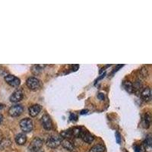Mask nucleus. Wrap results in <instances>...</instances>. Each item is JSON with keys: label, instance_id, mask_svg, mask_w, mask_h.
<instances>
[{"label": "nucleus", "instance_id": "1", "mask_svg": "<svg viewBox=\"0 0 152 152\" xmlns=\"http://www.w3.org/2000/svg\"><path fill=\"white\" fill-rule=\"evenodd\" d=\"M20 127L24 133L31 132L34 129V123L30 118H24L20 121Z\"/></svg>", "mask_w": 152, "mask_h": 152}, {"label": "nucleus", "instance_id": "2", "mask_svg": "<svg viewBox=\"0 0 152 152\" xmlns=\"http://www.w3.org/2000/svg\"><path fill=\"white\" fill-rule=\"evenodd\" d=\"M43 141L40 138H34L28 146L30 152H38L43 147Z\"/></svg>", "mask_w": 152, "mask_h": 152}, {"label": "nucleus", "instance_id": "3", "mask_svg": "<svg viewBox=\"0 0 152 152\" xmlns=\"http://www.w3.org/2000/svg\"><path fill=\"white\" fill-rule=\"evenodd\" d=\"M26 85L30 90L37 91L40 88V81L35 77H30L27 79Z\"/></svg>", "mask_w": 152, "mask_h": 152}, {"label": "nucleus", "instance_id": "4", "mask_svg": "<svg viewBox=\"0 0 152 152\" xmlns=\"http://www.w3.org/2000/svg\"><path fill=\"white\" fill-rule=\"evenodd\" d=\"M61 141H62V138L59 136L51 135V136L47 138L46 144H47V147L50 148H56L60 145Z\"/></svg>", "mask_w": 152, "mask_h": 152}, {"label": "nucleus", "instance_id": "5", "mask_svg": "<svg viewBox=\"0 0 152 152\" xmlns=\"http://www.w3.org/2000/svg\"><path fill=\"white\" fill-rule=\"evenodd\" d=\"M5 81H6V83L8 85L12 87H14V88L18 87L20 85V83H21V80L16 76L13 75H8L5 76Z\"/></svg>", "mask_w": 152, "mask_h": 152}, {"label": "nucleus", "instance_id": "6", "mask_svg": "<svg viewBox=\"0 0 152 152\" xmlns=\"http://www.w3.org/2000/svg\"><path fill=\"white\" fill-rule=\"evenodd\" d=\"M24 111V107L21 105H15L12 106L9 108V114L12 117H16V116H20Z\"/></svg>", "mask_w": 152, "mask_h": 152}, {"label": "nucleus", "instance_id": "7", "mask_svg": "<svg viewBox=\"0 0 152 152\" xmlns=\"http://www.w3.org/2000/svg\"><path fill=\"white\" fill-rule=\"evenodd\" d=\"M41 124L46 130H51L53 129L52 119L47 114H44L41 117Z\"/></svg>", "mask_w": 152, "mask_h": 152}, {"label": "nucleus", "instance_id": "8", "mask_svg": "<svg viewBox=\"0 0 152 152\" xmlns=\"http://www.w3.org/2000/svg\"><path fill=\"white\" fill-rule=\"evenodd\" d=\"M23 97H24V93L22 90H17L11 95L9 100L12 103H18L22 100Z\"/></svg>", "mask_w": 152, "mask_h": 152}, {"label": "nucleus", "instance_id": "9", "mask_svg": "<svg viewBox=\"0 0 152 152\" xmlns=\"http://www.w3.org/2000/svg\"><path fill=\"white\" fill-rule=\"evenodd\" d=\"M80 138H81L83 142H86L88 144H91L94 142V137L90 132H88V131H86V130H83Z\"/></svg>", "mask_w": 152, "mask_h": 152}, {"label": "nucleus", "instance_id": "10", "mask_svg": "<svg viewBox=\"0 0 152 152\" xmlns=\"http://www.w3.org/2000/svg\"><path fill=\"white\" fill-rule=\"evenodd\" d=\"M42 107L41 106L39 105V104H34V105H32L31 107H29V114L30 116H32V117H35L39 114V113L41 111Z\"/></svg>", "mask_w": 152, "mask_h": 152}, {"label": "nucleus", "instance_id": "11", "mask_svg": "<svg viewBox=\"0 0 152 152\" xmlns=\"http://www.w3.org/2000/svg\"><path fill=\"white\" fill-rule=\"evenodd\" d=\"M62 146L65 149L68 151H72L73 150L75 149V145L74 144L72 143L71 140H69V139H66V138H63L61 141V144Z\"/></svg>", "mask_w": 152, "mask_h": 152}, {"label": "nucleus", "instance_id": "12", "mask_svg": "<svg viewBox=\"0 0 152 152\" xmlns=\"http://www.w3.org/2000/svg\"><path fill=\"white\" fill-rule=\"evenodd\" d=\"M141 97L145 101H150L151 100V91L150 88H144L143 91L141 93Z\"/></svg>", "mask_w": 152, "mask_h": 152}, {"label": "nucleus", "instance_id": "13", "mask_svg": "<svg viewBox=\"0 0 152 152\" xmlns=\"http://www.w3.org/2000/svg\"><path fill=\"white\" fill-rule=\"evenodd\" d=\"M27 136L24 133H19L15 136V142L18 145H23L26 143Z\"/></svg>", "mask_w": 152, "mask_h": 152}, {"label": "nucleus", "instance_id": "14", "mask_svg": "<svg viewBox=\"0 0 152 152\" xmlns=\"http://www.w3.org/2000/svg\"><path fill=\"white\" fill-rule=\"evenodd\" d=\"M144 147L146 152H152V139L151 135H148L144 142Z\"/></svg>", "mask_w": 152, "mask_h": 152}, {"label": "nucleus", "instance_id": "15", "mask_svg": "<svg viewBox=\"0 0 152 152\" xmlns=\"http://www.w3.org/2000/svg\"><path fill=\"white\" fill-rule=\"evenodd\" d=\"M105 151V147L101 144H97L90 149L89 152H104Z\"/></svg>", "mask_w": 152, "mask_h": 152}, {"label": "nucleus", "instance_id": "16", "mask_svg": "<svg viewBox=\"0 0 152 152\" xmlns=\"http://www.w3.org/2000/svg\"><path fill=\"white\" fill-rule=\"evenodd\" d=\"M60 135L63 138H66V139H69V138H73L72 130V129H69L68 130H65V131L61 132Z\"/></svg>", "mask_w": 152, "mask_h": 152}, {"label": "nucleus", "instance_id": "17", "mask_svg": "<svg viewBox=\"0 0 152 152\" xmlns=\"http://www.w3.org/2000/svg\"><path fill=\"white\" fill-rule=\"evenodd\" d=\"M151 120V119L150 114H145V117H144L143 119V125L145 128H148L149 126H150Z\"/></svg>", "mask_w": 152, "mask_h": 152}, {"label": "nucleus", "instance_id": "18", "mask_svg": "<svg viewBox=\"0 0 152 152\" xmlns=\"http://www.w3.org/2000/svg\"><path fill=\"white\" fill-rule=\"evenodd\" d=\"M124 88L129 93H132L134 91V85L130 81H126L124 83Z\"/></svg>", "mask_w": 152, "mask_h": 152}, {"label": "nucleus", "instance_id": "19", "mask_svg": "<svg viewBox=\"0 0 152 152\" xmlns=\"http://www.w3.org/2000/svg\"><path fill=\"white\" fill-rule=\"evenodd\" d=\"M43 67L42 66H39V65H35V66H32L31 68V72L34 73V75H38L41 72V71L43 70Z\"/></svg>", "mask_w": 152, "mask_h": 152}, {"label": "nucleus", "instance_id": "20", "mask_svg": "<svg viewBox=\"0 0 152 152\" xmlns=\"http://www.w3.org/2000/svg\"><path fill=\"white\" fill-rule=\"evenodd\" d=\"M11 144H12V142H11L9 139H4L3 138L2 141V142L0 143V147L3 149V148H5L9 147V145H11Z\"/></svg>", "mask_w": 152, "mask_h": 152}, {"label": "nucleus", "instance_id": "21", "mask_svg": "<svg viewBox=\"0 0 152 152\" xmlns=\"http://www.w3.org/2000/svg\"><path fill=\"white\" fill-rule=\"evenodd\" d=\"M116 139L117 143L120 144V142H121V136H120V134L119 132H116Z\"/></svg>", "mask_w": 152, "mask_h": 152}, {"label": "nucleus", "instance_id": "22", "mask_svg": "<svg viewBox=\"0 0 152 152\" xmlns=\"http://www.w3.org/2000/svg\"><path fill=\"white\" fill-rule=\"evenodd\" d=\"M97 98L100 100H104V98H105V96H104V94L103 93H100L97 95Z\"/></svg>", "mask_w": 152, "mask_h": 152}, {"label": "nucleus", "instance_id": "23", "mask_svg": "<svg viewBox=\"0 0 152 152\" xmlns=\"http://www.w3.org/2000/svg\"><path fill=\"white\" fill-rule=\"evenodd\" d=\"M134 149H135V152H142L141 147L139 145H135V146H134Z\"/></svg>", "mask_w": 152, "mask_h": 152}, {"label": "nucleus", "instance_id": "24", "mask_svg": "<svg viewBox=\"0 0 152 152\" xmlns=\"http://www.w3.org/2000/svg\"><path fill=\"white\" fill-rule=\"evenodd\" d=\"M121 67H123V65H119V66H117V67L114 69V70H113V73H114V72H115L118 71V69H119V68H121Z\"/></svg>", "mask_w": 152, "mask_h": 152}, {"label": "nucleus", "instance_id": "25", "mask_svg": "<svg viewBox=\"0 0 152 152\" xmlns=\"http://www.w3.org/2000/svg\"><path fill=\"white\" fill-rule=\"evenodd\" d=\"M2 121H3V116H2V114L0 113V125H1V123H2Z\"/></svg>", "mask_w": 152, "mask_h": 152}, {"label": "nucleus", "instance_id": "26", "mask_svg": "<svg viewBox=\"0 0 152 152\" xmlns=\"http://www.w3.org/2000/svg\"><path fill=\"white\" fill-rule=\"evenodd\" d=\"M2 139H3V138H2V134H1V133H0V143H1V142H2Z\"/></svg>", "mask_w": 152, "mask_h": 152}, {"label": "nucleus", "instance_id": "27", "mask_svg": "<svg viewBox=\"0 0 152 152\" xmlns=\"http://www.w3.org/2000/svg\"><path fill=\"white\" fill-rule=\"evenodd\" d=\"M87 112H88V110H83V111H81V114H85V113H87Z\"/></svg>", "mask_w": 152, "mask_h": 152}, {"label": "nucleus", "instance_id": "28", "mask_svg": "<svg viewBox=\"0 0 152 152\" xmlns=\"http://www.w3.org/2000/svg\"><path fill=\"white\" fill-rule=\"evenodd\" d=\"M1 108H2V107H1V104H0V109H1Z\"/></svg>", "mask_w": 152, "mask_h": 152}, {"label": "nucleus", "instance_id": "29", "mask_svg": "<svg viewBox=\"0 0 152 152\" xmlns=\"http://www.w3.org/2000/svg\"><path fill=\"white\" fill-rule=\"evenodd\" d=\"M72 152H74V151H72Z\"/></svg>", "mask_w": 152, "mask_h": 152}]
</instances>
